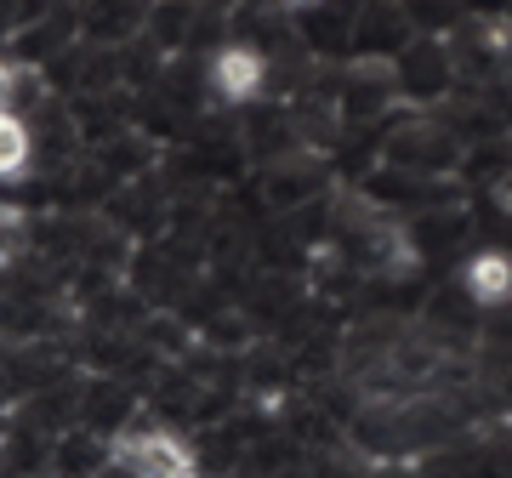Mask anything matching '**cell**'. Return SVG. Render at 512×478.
I'll use <instances>...</instances> for the list:
<instances>
[{
	"label": "cell",
	"mask_w": 512,
	"mask_h": 478,
	"mask_svg": "<svg viewBox=\"0 0 512 478\" xmlns=\"http://www.w3.org/2000/svg\"><path fill=\"white\" fill-rule=\"evenodd\" d=\"M456 57L478 69H512V18H473L461 23Z\"/></svg>",
	"instance_id": "obj_3"
},
{
	"label": "cell",
	"mask_w": 512,
	"mask_h": 478,
	"mask_svg": "<svg viewBox=\"0 0 512 478\" xmlns=\"http://www.w3.org/2000/svg\"><path fill=\"white\" fill-rule=\"evenodd\" d=\"M461 291L473 296L478 308H507L512 302V257L507 251H478L461 262Z\"/></svg>",
	"instance_id": "obj_4"
},
{
	"label": "cell",
	"mask_w": 512,
	"mask_h": 478,
	"mask_svg": "<svg viewBox=\"0 0 512 478\" xmlns=\"http://www.w3.org/2000/svg\"><path fill=\"white\" fill-rule=\"evenodd\" d=\"M495 205H501V211H512V171H501V177H495Z\"/></svg>",
	"instance_id": "obj_6"
},
{
	"label": "cell",
	"mask_w": 512,
	"mask_h": 478,
	"mask_svg": "<svg viewBox=\"0 0 512 478\" xmlns=\"http://www.w3.org/2000/svg\"><path fill=\"white\" fill-rule=\"evenodd\" d=\"M285 12H313V6H325V0H279Z\"/></svg>",
	"instance_id": "obj_8"
},
{
	"label": "cell",
	"mask_w": 512,
	"mask_h": 478,
	"mask_svg": "<svg viewBox=\"0 0 512 478\" xmlns=\"http://www.w3.org/2000/svg\"><path fill=\"white\" fill-rule=\"evenodd\" d=\"M109 461L120 473H143V478H194L200 456L183 433L171 427H120L109 439Z\"/></svg>",
	"instance_id": "obj_1"
},
{
	"label": "cell",
	"mask_w": 512,
	"mask_h": 478,
	"mask_svg": "<svg viewBox=\"0 0 512 478\" xmlns=\"http://www.w3.org/2000/svg\"><path fill=\"white\" fill-rule=\"evenodd\" d=\"M211 92L228 103V109H245L268 92V52L251 46V40H228L211 52Z\"/></svg>",
	"instance_id": "obj_2"
},
{
	"label": "cell",
	"mask_w": 512,
	"mask_h": 478,
	"mask_svg": "<svg viewBox=\"0 0 512 478\" xmlns=\"http://www.w3.org/2000/svg\"><path fill=\"white\" fill-rule=\"evenodd\" d=\"M23 228V211L18 205H0V234H18Z\"/></svg>",
	"instance_id": "obj_7"
},
{
	"label": "cell",
	"mask_w": 512,
	"mask_h": 478,
	"mask_svg": "<svg viewBox=\"0 0 512 478\" xmlns=\"http://www.w3.org/2000/svg\"><path fill=\"white\" fill-rule=\"evenodd\" d=\"M29 166H35V126H29V114L0 109V183L29 177Z\"/></svg>",
	"instance_id": "obj_5"
}]
</instances>
